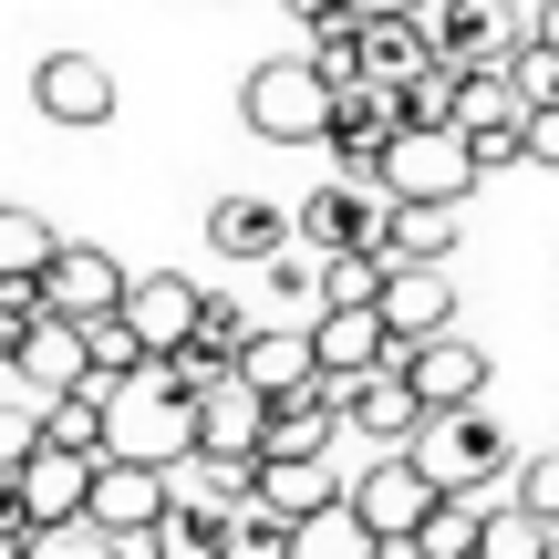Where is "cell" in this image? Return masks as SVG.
I'll use <instances>...</instances> for the list:
<instances>
[{"instance_id": "6da1fadb", "label": "cell", "mask_w": 559, "mask_h": 559, "mask_svg": "<svg viewBox=\"0 0 559 559\" xmlns=\"http://www.w3.org/2000/svg\"><path fill=\"white\" fill-rule=\"evenodd\" d=\"M239 124L260 145H321L332 135V73H321L311 52H270V62H249V83H239Z\"/></svg>"}, {"instance_id": "7a4b0ae2", "label": "cell", "mask_w": 559, "mask_h": 559, "mask_svg": "<svg viewBox=\"0 0 559 559\" xmlns=\"http://www.w3.org/2000/svg\"><path fill=\"white\" fill-rule=\"evenodd\" d=\"M115 394V456H156V466H198V394H177V383L145 362V373L104 383Z\"/></svg>"}, {"instance_id": "3957f363", "label": "cell", "mask_w": 559, "mask_h": 559, "mask_svg": "<svg viewBox=\"0 0 559 559\" xmlns=\"http://www.w3.org/2000/svg\"><path fill=\"white\" fill-rule=\"evenodd\" d=\"M415 456L436 466L445 487H498V477H519V445H508V425L487 415V394L477 404H436L425 436H415Z\"/></svg>"}, {"instance_id": "277c9868", "label": "cell", "mask_w": 559, "mask_h": 559, "mask_svg": "<svg viewBox=\"0 0 559 559\" xmlns=\"http://www.w3.org/2000/svg\"><path fill=\"white\" fill-rule=\"evenodd\" d=\"M436 498H445V477L415 456V445H383V456L353 477V508H362V528L383 539V559L415 549V528H425V508H436Z\"/></svg>"}, {"instance_id": "5b68a950", "label": "cell", "mask_w": 559, "mask_h": 559, "mask_svg": "<svg viewBox=\"0 0 559 559\" xmlns=\"http://www.w3.org/2000/svg\"><path fill=\"white\" fill-rule=\"evenodd\" d=\"M83 508L115 528V549H156V519L177 508V466L115 456V445H104V456H94V498H83Z\"/></svg>"}, {"instance_id": "8992f818", "label": "cell", "mask_w": 559, "mask_h": 559, "mask_svg": "<svg viewBox=\"0 0 559 559\" xmlns=\"http://www.w3.org/2000/svg\"><path fill=\"white\" fill-rule=\"evenodd\" d=\"M477 145H466V124H394V145H383V187L394 198H477Z\"/></svg>"}, {"instance_id": "52a82bcc", "label": "cell", "mask_w": 559, "mask_h": 559, "mask_svg": "<svg viewBox=\"0 0 559 559\" xmlns=\"http://www.w3.org/2000/svg\"><path fill=\"white\" fill-rule=\"evenodd\" d=\"M260 445H270V394L249 373H228L218 394H198V466H260Z\"/></svg>"}, {"instance_id": "ba28073f", "label": "cell", "mask_w": 559, "mask_h": 559, "mask_svg": "<svg viewBox=\"0 0 559 559\" xmlns=\"http://www.w3.org/2000/svg\"><path fill=\"white\" fill-rule=\"evenodd\" d=\"M383 362L415 373L425 404H477V394H487V342H456V321L425 332V342H383Z\"/></svg>"}, {"instance_id": "9c48e42d", "label": "cell", "mask_w": 559, "mask_h": 559, "mask_svg": "<svg viewBox=\"0 0 559 559\" xmlns=\"http://www.w3.org/2000/svg\"><path fill=\"white\" fill-rule=\"evenodd\" d=\"M124 290H135V270H124L115 249H83V239H62L52 270H41V300H52V311H73V321L124 311Z\"/></svg>"}, {"instance_id": "30bf717a", "label": "cell", "mask_w": 559, "mask_h": 559, "mask_svg": "<svg viewBox=\"0 0 559 559\" xmlns=\"http://www.w3.org/2000/svg\"><path fill=\"white\" fill-rule=\"evenodd\" d=\"M11 373H21V404H52L62 383H83V373H94V353H83V321H73V311H41L32 332H21Z\"/></svg>"}, {"instance_id": "8fae6325", "label": "cell", "mask_w": 559, "mask_h": 559, "mask_svg": "<svg viewBox=\"0 0 559 559\" xmlns=\"http://www.w3.org/2000/svg\"><path fill=\"white\" fill-rule=\"evenodd\" d=\"M32 104H41L52 124H115V73H104L94 52H52V62L32 73Z\"/></svg>"}, {"instance_id": "7c38bea8", "label": "cell", "mask_w": 559, "mask_h": 559, "mask_svg": "<svg viewBox=\"0 0 559 559\" xmlns=\"http://www.w3.org/2000/svg\"><path fill=\"white\" fill-rule=\"evenodd\" d=\"M425 415H436V404L415 394V373H394V362L353 373V436H373V445H415Z\"/></svg>"}, {"instance_id": "4fadbf2b", "label": "cell", "mask_w": 559, "mask_h": 559, "mask_svg": "<svg viewBox=\"0 0 559 559\" xmlns=\"http://www.w3.org/2000/svg\"><path fill=\"white\" fill-rule=\"evenodd\" d=\"M383 321H394V342H425L456 321V280H445V260H394L383 270Z\"/></svg>"}, {"instance_id": "5bb4252c", "label": "cell", "mask_w": 559, "mask_h": 559, "mask_svg": "<svg viewBox=\"0 0 559 559\" xmlns=\"http://www.w3.org/2000/svg\"><path fill=\"white\" fill-rule=\"evenodd\" d=\"M311 342H321V373H373L383 342H394V321H383V300H321Z\"/></svg>"}, {"instance_id": "9a60e30c", "label": "cell", "mask_w": 559, "mask_h": 559, "mask_svg": "<svg viewBox=\"0 0 559 559\" xmlns=\"http://www.w3.org/2000/svg\"><path fill=\"white\" fill-rule=\"evenodd\" d=\"M249 498H260L270 508V519H311V508H332V498H353V487H342L332 477V456H260V466H249Z\"/></svg>"}, {"instance_id": "2e32d148", "label": "cell", "mask_w": 559, "mask_h": 559, "mask_svg": "<svg viewBox=\"0 0 559 559\" xmlns=\"http://www.w3.org/2000/svg\"><path fill=\"white\" fill-rule=\"evenodd\" d=\"M21 498H32V519H73V508L94 498V456H83V445H52V436H41L32 456H21Z\"/></svg>"}, {"instance_id": "e0dca14e", "label": "cell", "mask_w": 559, "mask_h": 559, "mask_svg": "<svg viewBox=\"0 0 559 559\" xmlns=\"http://www.w3.org/2000/svg\"><path fill=\"white\" fill-rule=\"evenodd\" d=\"M239 373L260 383V394H290V383H311L321 373V342H311V321H260V332H249V353H239Z\"/></svg>"}, {"instance_id": "ac0fdd59", "label": "cell", "mask_w": 559, "mask_h": 559, "mask_svg": "<svg viewBox=\"0 0 559 559\" xmlns=\"http://www.w3.org/2000/svg\"><path fill=\"white\" fill-rule=\"evenodd\" d=\"M124 311H135V321H145V342L166 353V342H187V332H198L207 290H198L187 270H156V280H135V290H124Z\"/></svg>"}, {"instance_id": "d6986e66", "label": "cell", "mask_w": 559, "mask_h": 559, "mask_svg": "<svg viewBox=\"0 0 559 559\" xmlns=\"http://www.w3.org/2000/svg\"><path fill=\"white\" fill-rule=\"evenodd\" d=\"M362 207H373V187H353V177H321L311 198L290 207V239H311V249H353V239H362Z\"/></svg>"}, {"instance_id": "ffe728a7", "label": "cell", "mask_w": 559, "mask_h": 559, "mask_svg": "<svg viewBox=\"0 0 559 559\" xmlns=\"http://www.w3.org/2000/svg\"><path fill=\"white\" fill-rule=\"evenodd\" d=\"M280 239H290V218H280L270 198H218L207 207V249H218V260H270Z\"/></svg>"}, {"instance_id": "44dd1931", "label": "cell", "mask_w": 559, "mask_h": 559, "mask_svg": "<svg viewBox=\"0 0 559 559\" xmlns=\"http://www.w3.org/2000/svg\"><path fill=\"white\" fill-rule=\"evenodd\" d=\"M466 198H394V260H456Z\"/></svg>"}, {"instance_id": "7402d4cb", "label": "cell", "mask_w": 559, "mask_h": 559, "mask_svg": "<svg viewBox=\"0 0 559 559\" xmlns=\"http://www.w3.org/2000/svg\"><path fill=\"white\" fill-rule=\"evenodd\" d=\"M477 539H487V487H445L415 528V559H477Z\"/></svg>"}, {"instance_id": "603a6c76", "label": "cell", "mask_w": 559, "mask_h": 559, "mask_svg": "<svg viewBox=\"0 0 559 559\" xmlns=\"http://www.w3.org/2000/svg\"><path fill=\"white\" fill-rule=\"evenodd\" d=\"M362 52H373L383 83H415L425 62H436V32H425L415 11H362Z\"/></svg>"}, {"instance_id": "cb8c5ba5", "label": "cell", "mask_w": 559, "mask_h": 559, "mask_svg": "<svg viewBox=\"0 0 559 559\" xmlns=\"http://www.w3.org/2000/svg\"><path fill=\"white\" fill-rule=\"evenodd\" d=\"M83 353H94V383H124V373L156 362V342H145L135 311H94V321H83Z\"/></svg>"}, {"instance_id": "d4e9b609", "label": "cell", "mask_w": 559, "mask_h": 559, "mask_svg": "<svg viewBox=\"0 0 559 559\" xmlns=\"http://www.w3.org/2000/svg\"><path fill=\"white\" fill-rule=\"evenodd\" d=\"M477 559H559V519H539V508H487V539H477Z\"/></svg>"}, {"instance_id": "484cf974", "label": "cell", "mask_w": 559, "mask_h": 559, "mask_svg": "<svg viewBox=\"0 0 559 559\" xmlns=\"http://www.w3.org/2000/svg\"><path fill=\"white\" fill-rule=\"evenodd\" d=\"M52 249H62V228L41 207H0V280H41Z\"/></svg>"}, {"instance_id": "4316f807", "label": "cell", "mask_w": 559, "mask_h": 559, "mask_svg": "<svg viewBox=\"0 0 559 559\" xmlns=\"http://www.w3.org/2000/svg\"><path fill=\"white\" fill-rule=\"evenodd\" d=\"M383 270H394V249H321V300H383Z\"/></svg>"}, {"instance_id": "83f0119b", "label": "cell", "mask_w": 559, "mask_h": 559, "mask_svg": "<svg viewBox=\"0 0 559 559\" xmlns=\"http://www.w3.org/2000/svg\"><path fill=\"white\" fill-rule=\"evenodd\" d=\"M508 83H519L528 104H559V41H539V32H528L519 52H508Z\"/></svg>"}, {"instance_id": "f1b7e54d", "label": "cell", "mask_w": 559, "mask_h": 559, "mask_svg": "<svg viewBox=\"0 0 559 559\" xmlns=\"http://www.w3.org/2000/svg\"><path fill=\"white\" fill-rule=\"evenodd\" d=\"M249 332H260V321H249L239 300H218V290H207V311H198V342H218V353L239 362V353H249Z\"/></svg>"}, {"instance_id": "f546056e", "label": "cell", "mask_w": 559, "mask_h": 559, "mask_svg": "<svg viewBox=\"0 0 559 559\" xmlns=\"http://www.w3.org/2000/svg\"><path fill=\"white\" fill-rule=\"evenodd\" d=\"M41 445V404H21V394H0V466H21Z\"/></svg>"}, {"instance_id": "4dcf8cb0", "label": "cell", "mask_w": 559, "mask_h": 559, "mask_svg": "<svg viewBox=\"0 0 559 559\" xmlns=\"http://www.w3.org/2000/svg\"><path fill=\"white\" fill-rule=\"evenodd\" d=\"M519 498L539 508V519H559V445L549 456H519Z\"/></svg>"}, {"instance_id": "1f68e13d", "label": "cell", "mask_w": 559, "mask_h": 559, "mask_svg": "<svg viewBox=\"0 0 559 559\" xmlns=\"http://www.w3.org/2000/svg\"><path fill=\"white\" fill-rule=\"evenodd\" d=\"M32 539V498H21V466H0V549Z\"/></svg>"}, {"instance_id": "d6a6232c", "label": "cell", "mask_w": 559, "mask_h": 559, "mask_svg": "<svg viewBox=\"0 0 559 559\" xmlns=\"http://www.w3.org/2000/svg\"><path fill=\"white\" fill-rule=\"evenodd\" d=\"M528 166H559V104H528Z\"/></svg>"}, {"instance_id": "836d02e7", "label": "cell", "mask_w": 559, "mask_h": 559, "mask_svg": "<svg viewBox=\"0 0 559 559\" xmlns=\"http://www.w3.org/2000/svg\"><path fill=\"white\" fill-rule=\"evenodd\" d=\"M280 11H290V21H311V32H332V21H362L353 0H280Z\"/></svg>"}, {"instance_id": "e575fe53", "label": "cell", "mask_w": 559, "mask_h": 559, "mask_svg": "<svg viewBox=\"0 0 559 559\" xmlns=\"http://www.w3.org/2000/svg\"><path fill=\"white\" fill-rule=\"evenodd\" d=\"M528 32H539V41H559V0H539V11H528Z\"/></svg>"}, {"instance_id": "d590c367", "label": "cell", "mask_w": 559, "mask_h": 559, "mask_svg": "<svg viewBox=\"0 0 559 559\" xmlns=\"http://www.w3.org/2000/svg\"><path fill=\"white\" fill-rule=\"evenodd\" d=\"M353 11H415V0H353Z\"/></svg>"}, {"instance_id": "8d00e7d4", "label": "cell", "mask_w": 559, "mask_h": 559, "mask_svg": "<svg viewBox=\"0 0 559 559\" xmlns=\"http://www.w3.org/2000/svg\"><path fill=\"white\" fill-rule=\"evenodd\" d=\"M519 11H539V0H519Z\"/></svg>"}]
</instances>
